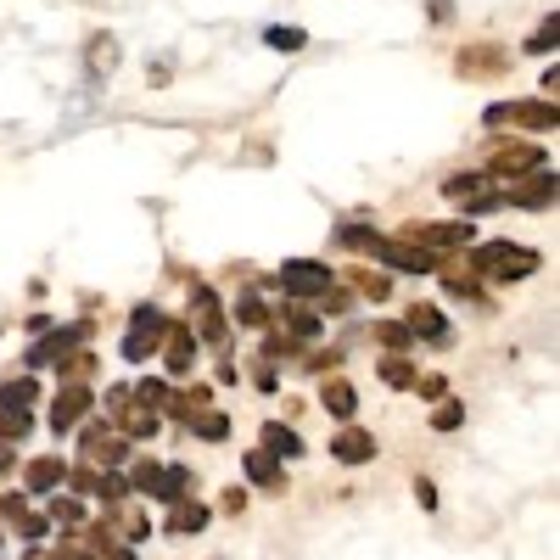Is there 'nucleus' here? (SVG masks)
<instances>
[{"mask_svg":"<svg viewBox=\"0 0 560 560\" xmlns=\"http://www.w3.org/2000/svg\"><path fill=\"white\" fill-rule=\"evenodd\" d=\"M286 286L308 292V286H325V275H320V269H286Z\"/></svg>","mask_w":560,"mask_h":560,"instance_id":"nucleus-1","label":"nucleus"}]
</instances>
